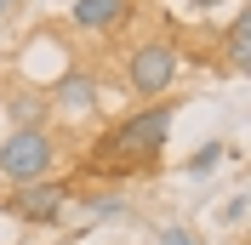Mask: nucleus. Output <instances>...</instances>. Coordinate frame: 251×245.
Segmentation results:
<instances>
[{
  "label": "nucleus",
  "instance_id": "nucleus-1",
  "mask_svg": "<svg viewBox=\"0 0 251 245\" xmlns=\"http://www.w3.org/2000/svg\"><path fill=\"white\" fill-rule=\"evenodd\" d=\"M172 125H177V103H172V97H166V103H143V108H131V114H120V120L92 143L86 166L103 171V177L149 171L160 160V148L172 143Z\"/></svg>",
  "mask_w": 251,
  "mask_h": 245
},
{
  "label": "nucleus",
  "instance_id": "nucleus-2",
  "mask_svg": "<svg viewBox=\"0 0 251 245\" xmlns=\"http://www.w3.org/2000/svg\"><path fill=\"white\" fill-rule=\"evenodd\" d=\"M57 166V137H51V125H29V131H6L0 137V183L6 188H23V183H40L51 177Z\"/></svg>",
  "mask_w": 251,
  "mask_h": 245
},
{
  "label": "nucleus",
  "instance_id": "nucleus-3",
  "mask_svg": "<svg viewBox=\"0 0 251 245\" xmlns=\"http://www.w3.org/2000/svg\"><path fill=\"white\" fill-rule=\"evenodd\" d=\"M177 74H183V51L172 40H137V46L126 51V92L143 97V103L172 97Z\"/></svg>",
  "mask_w": 251,
  "mask_h": 245
},
{
  "label": "nucleus",
  "instance_id": "nucleus-4",
  "mask_svg": "<svg viewBox=\"0 0 251 245\" xmlns=\"http://www.w3.org/2000/svg\"><path fill=\"white\" fill-rule=\"evenodd\" d=\"M69 199H75V183H63V177H40V183H23L6 194V211L17 222H29V228H51L63 211H69Z\"/></svg>",
  "mask_w": 251,
  "mask_h": 245
},
{
  "label": "nucleus",
  "instance_id": "nucleus-5",
  "mask_svg": "<svg viewBox=\"0 0 251 245\" xmlns=\"http://www.w3.org/2000/svg\"><path fill=\"white\" fill-rule=\"evenodd\" d=\"M97 97H103L97 74H92V69H80V63H69V69L57 74V86L46 92V103H51V108H63V114H92Z\"/></svg>",
  "mask_w": 251,
  "mask_h": 245
},
{
  "label": "nucleus",
  "instance_id": "nucleus-6",
  "mask_svg": "<svg viewBox=\"0 0 251 245\" xmlns=\"http://www.w3.org/2000/svg\"><path fill=\"white\" fill-rule=\"evenodd\" d=\"M126 12H131V0H75L69 6V23L80 34H109V29L126 23Z\"/></svg>",
  "mask_w": 251,
  "mask_h": 245
},
{
  "label": "nucleus",
  "instance_id": "nucleus-7",
  "mask_svg": "<svg viewBox=\"0 0 251 245\" xmlns=\"http://www.w3.org/2000/svg\"><path fill=\"white\" fill-rule=\"evenodd\" d=\"M6 114H12L17 131H29V125H46L51 120V103H46V92H17L12 103H6Z\"/></svg>",
  "mask_w": 251,
  "mask_h": 245
},
{
  "label": "nucleus",
  "instance_id": "nucleus-8",
  "mask_svg": "<svg viewBox=\"0 0 251 245\" xmlns=\"http://www.w3.org/2000/svg\"><path fill=\"white\" fill-rule=\"evenodd\" d=\"M246 12H234L228 17V29H223V63H228V69H246Z\"/></svg>",
  "mask_w": 251,
  "mask_h": 245
},
{
  "label": "nucleus",
  "instance_id": "nucleus-9",
  "mask_svg": "<svg viewBox=\"0 0 251 245\" xmlns=\"http://www.w3.org/2000/svg\"><path fill=\"white\" fill-rule=\"evenodd\" d=\"M75 199H80L92 217H131V205H126L114 188H86V194H75Z\"/></svg>",
  "mask_w": 251,
  "mask_h": 245
},
{
  "label": "nucleus",
  "instance_id": "nucleus-10",
  "mask_svg": "<svg viewBox=\"0 0 251 245\" xmlns=\"http://www.w3.org/2000/svg\"><path fill=\"white\" fill-rule=\"evenodd\" d=\"M223 160H228V148H223V143H205V148L188 160V177H205V171H217Z\"/></svg>",
  "mask_w": 251,
  "mask_h": 245
},
{
  "label": "nucleus",
  "instance_id": "nucleus-11",
  "mask_svg": "<svg viewBox=\"0 0 251 245\" xmlns=\"http://www.w3.org/2000/svg\"><path fill=\"white\" fill-rule=\"evenodd\" d=\"M160 245H194V234L188 228H160Z\"/></svg>",
  "mask_w": 251,
  "mask_h": 245
},
{
  "label": "nucleus",
  "instance_id": "nucleus-12",
  "mask_svg": "<svg viewBox=\"0 0 251 245\" xmlns=\"http://www.w3.org/2000/svg\"><path fill=\"white\" fill-rule=\"evenodd\" d=\"M240 217H246V194H234L228 205H223V222H240Z\"/></svg>",
  "mask_w": 251,
  "mask_h": 245
},
{
  "label": "nucleus",
  "instance_id": "nucleus-13",
  "mask_svg": "<svg viewBox=\"0 0 251 245\" xmlns=\"http://www.w3.org/2000/svg\"><path fill=\"white\" fill-rule=\"evenodd\" d=\"M188 6H194V12H211V6H223V0H188Z\"/></svg>",
  "mask_w": 251,
  "mask_h": 245
},
{
  "label": "nucleus",
  "instance_id": "nucleus-14",
  "mask_svg": "<svg viewBox=\"0 0 251 245\" xmlns=\"http://www.w3.org/2000/svg\"><path fill=\"white\" fill-rule=\"evenodd\" d=\"M46 245H80V240H75V234H69V240H46Z\"/></svg>",
  "mask_w": 251,
  "mask_h": 245
},
{
  "label": "nucleus",
  "instance_id": "nucleus-15",
  "mask_svg": "<svg viewBox=\"0 0 251 245\" xmlns=\"http://www.w3.org/2000/svg\"><path fill=\"white\" fill-rule=\"evenodd\" d=\"M0 12H6V0H0Z\"/></svg>",
  "mask_w": 251,
  "mask_h": 245
}]
</instances>
